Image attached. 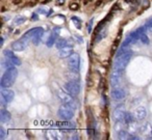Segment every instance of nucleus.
Listing matches in <instances>:
<instances>
[{
  "label": "nucleus",
  "instance_id": "34",
  "mask_svg": "<svg viewBox=\"0 0 152 140\" xmlns=\"http://www.w3.org/2000/svg\"><path fill=\"white\" fill-rule=\"evenodd\" d=\"M65 3V0H57V5H63Z\"/></svg>",
  "mask_w": 152,
  "mask_h": 140
},
{
  "label": "nucleus",
  "instance_id": "29",
  "mask_svg": "<svg viewBox=\"0 0 152 140\" xmlns=\"http://www.w3.org/2000/svg\"><path fill=\"white\" fill-rule=\"evenodd\" d=\"M93 22H94V19L92 18V19L89 21V23H88V32H89V33L92 32V25H93Z\"/></svg>",
  "mask_w": 152,
  "mask_h": 140
},
{
  "label": "nucleus",
  "instance_id": "21",
  "mask_svg": "<svg viewBox=\"0 0 152 140\" xmlns=\"http://www.w3.org/2000/svg\"><path fill=\"white\" fill-rule=\"evenodd\" d=\"M118 138L119 139H130V134L128 132H126L125 130H121L120 132H118Z\"/></svg>",
  "mask_w": 152,
  "mask_h": 140
},
{
  "label": "nucleus",
  "instance_id": "31",
  "mask_svg": "<svg viewBox=\"0 0 152 140\" xmlns=\"http://www.w3.org/2000/svg\"><path fill=\"white\" fill-rule=\"evenodd\" d=\"M127 3H131V4H134V5H137V3H139V1L140 0H125Z\"/></svg>",
  "mask_w": 152,
  "mask_h": 140
},
{
  "label": "nucleus",
  "instance_id": "22",
  "mask_svg": "<svg viewBox=\"0 0 152 140\" xmlns=\"http://www.w3.org/2000/svg\"><path fill=\"white\" fill-rule=\"evenodd\" d=\"M25 21H26L25 17L19 16V17H16L15 19H14V24H15V25H20V24H23Z\"/></svg>",
  "mask_w": 152,
  "mask_h": 140
},
{
  "label": "nucleus",
  "instance_id": "30",
  "mask_svg": "<svg viewBox=\"0 0 152 140\" xmlns=\"http://www.w3.org/2000/svg\"><path fill=\"white\" fill-rule=\"evenodd\" d=\"M145 27L146 28H151L152 27V18H150V19H148L147 21H146Z\"/></svg>",
  "mask_w": 152,
  "mask_h": 140
},
{
  "label": "nucleus",
  "instance_id": "16",
  "mask_svg": "<svg viewBox=\"0 0 152 140\" xmlns=\"http://www.w3.org/2000/svg\"><path fill=\"white\" fill-rule=\"evenodd\" d=\"M121 73H122V72L117 71V70H115V71L112 73V76H110V83H112V85L114 86V87L116 85H118L119 82H120Z\"/></svg>",
  "mask_w": 152,
  "mask_h": 140
},
{
  "label": "nucleus",
  "instance_id": "26",
  "mask_svg": "<svg viewBox=\"0 0 152 140\" xmlns=\"http://www.w3.org/2000/svg\"><path fill=\"white\" fill-rule=\"evenodd\" d=\"M69 9H71V11H78V9H79V4L77 2H72V3H70Z\"/></svg>",
  "mask_w": 152,
  "mask_h": 140
},
{
  "label": "nucleus",
  "instance_id": "37",
  "mask_svg": "<svg viewBox=\"0 0 152 140\" xmlns=\"http://www.w3.org/2000/svg\"><path fill=\"white\" fill-rule=\"evenodd\" d=\"M13 1L15 4H20V3L22 2V0H13Z\"/></svg>",
  "mask_w": 152,
  "mask_h": 140
},
{
  "label": "nucleus",
  "instance_id": "19",
  "mask_svg": "<svg viewBox=\"0 0 152 140\" xmlns=\"http://www.w3.org/2000/svg\"><path fill=\"white\" fill-rule=\"evenodd\" d=\"M59 128L64 131H73V130H75V125L69 123V120H65V123H59Z\"/></svg>",
  "mask_w": 152,
  "mask_h": 140
},
{
  "label": "nucleus",
  "instance_id": "18",
  "mask_svg": "<svg viewBox=\"0 0 152 140\" xmlns=\"http://www.w3.org/2000/svg\"><path fill=\"white\" fill-rule=\"evenodd\" d=\"M134 115H135V117H137V120H143V119L146 117V115H147L146 108L145 107H139V108L135 110Z\"/></svg>",
  "mask_w": 152,
  "mask_h": 140
},
{
  "label": "nucleus",
  "instance_id": "3",
  "mask_svg": "<svg viewBox=\"0 0 152 140\" xmlns=\"http://www.w3.org/2000/svg\"><path fill=\"white\" fill-rule=\"evenodd\" d=\"M43 32H44V29L42 27H34L29 29L27 32H25L23 38H26L27 41H32L34 44H38L40 42V38H42Z\"/></svg>",
  "mask_w": 152,
  "mask_h": 140
},
{
  "label": "nucleus",
  "instance_id": "13",
  "mask_svg": "<svg viewBox=\"0 0 152 140\" xmlns=\"http://www.w3.org/2000/svg\"><path fill=\"white\" fill-rule=\"evenodd\" d=\"M1 96L7 103H11L15 98V92L9 88H2L1 90Z\"/></svg>",
  "mask_w": 152,
  "mask_h": 140
},
{
  "label": "nucleus",
  "instance_id": "2",
  "mask_svg": "<svg viewBox=\"0 0 152 140\" xmlns=\"http://www.w3.org/2000/svg\"><path fill=\"white\" fill-rule=\"evenodd\" d=\"M18 76V71L16 67H11V69L5 70L4 74L1 77V81H0V85L2 88H9L15 83L16 79Z\"/></svg>",
  "mask_w": 152,
  "mask_h": 140
},
{
  "label": "nucleus",
  "instance_id": "40",
  "mask_svg": "<svg viewBox=\"0 0 152 140\" xmlns=\"http://www.w3.org/2000/svg\"><path fill=\"white\" fill-rule=\"evenodd\" d=\"M87 1H93V0H87Z\"/></svg>",
  "mask_w": 152,
  "mask_h": 140
},
{
  "label": "nucleus",
  "instance_id": "10",
  "mask_svg": "<svg viewBox=\"0 0 152 140\" xmlns=\"http://www.w3.org/2000/svg\"><path fill=\"white\" fill-rule=\"evenodd\" d=\"M3 55H4L5 58L9 59V60L11 61L14 65H21V60H20V58L17 56V55H15V53H14L13 51L4 50Z\"/></svg>",
  "mask_w": 152,
  "mask_h": 140
},
{
  "label": "nucleus",
  "instance_id": "1",
  "mask_svg": "<svg viewBox=\"0 0 152 140\" xmlns=\"http://www.w3.org/2000/svg\"><path fill=\"white\" fill-rule=\"evenodd\" d=\"M132 56V52L130 50H126V47H121L119 51L117 52L116 59H115L114 69L117 71L123 72L126 65L129 63Z\"/></svg>",
  "mask_w": 152,
  "mask_h": 140
},
{
  "label": "nucleus",
  "instance_id": "28",
  "mask_svg": "<svg viewBox=\"0 0 152 140\" xmlns=\"http://www.w3.org/2000/svg\"><path fill=\"white\" fill-rule=\"evenodd\" d=\"M142 1V5H143V7L144 9H148L149 7V5H150V1L149 0H141Z\"/></svg>",
  "mask_w": 152,
  "mask_h": 140
},
{
  "label": "nucleus",
  "instance_id": "32",
  "mask_svg": "<svg viewBox=\"0 0 152 140\" xmlns=\"http://www.w3.org/2000/svg\"><path fill=\"white\" fill-rule=\"evenodd\" d=\"M39 18H38V15L37 14H32L31 16V21H38Z\"/></svg>",
  "mask_w": 152,
  "mask_h": 140
},
{
  "label": "nucleus",
  "instance_id": "25",
  "mask_svg": "<svg viewBox=\"0 0 152 140\" xmlns=\"http://www.w3.org/2000/svg\"><path fill=\"white\" fill-rule=\"evenodd\" d=\"M140 41H141V43H143L144 45H148L149 44V38H148V36H146L145 33H142L141 36H140Z\"/></svg>",
  "mask_w": 152,
  "mask_h": 140
},
{
  "label": "nucleus",
  "instance_id": "4",
  "mask_svg": "<svg viewBox=\"0 0 152 140\" xmlns=\"http://www.w3.org/2000/svg\"><path fill=\"white\" fill-rule=\"evenodd\" d=\"M68 67L73 73H78L80 67V57L77 53H73L70 57H68Z\"/></svg>",
  "mask_w": 152,
  "mask_h": 140
},
{
  "label": "nucleus",
  "instance_id": "17",
  "mask_svg": "<svg viewBox=\"0 0 152 140\" xmlns=\"http://www.w3.org/2000/svg\"><path fill=\"white\" fill-rule=\"evenodd\" d=\"M12 118V114L11 112L7 110V109H1L0 110V121L2 123H9Z\"/></svg>",
  "mask_w": 152,
  "mask_h": 140
},
{
  "label": "nucleus",
  "instance_id": "39",
  "mask_svg": "<svg viewBox=\"0 0 152 140\" xmlns=\"http://www.w3.org/2000/svg\"><path fill=\"white\" fill-rule=\"evenodd\" d=\"M49 0H42V2H44V3H46V2H48Z\"/></svg>",
  "mask_w": 152,
  "mask_h": 140
},
{
  "label": "nucleus",
  "instance_id": "14",
  "mask_svg": "<svg viewBox=\"0 0 152 140\" xmlns=\"http://www.w3.org/2000/svg\"><path fill=\"white\" fill-rule=\"evenodd\" d=\"M73 54V48L72 46H67L63 49H59L58 51V55L61 58H67V57H70Z\"/></svg>",
  "mask_w": 152,
  "mask_h": 140
},
{
  "label": "nucleus",
  "instance_id": "27",
  "mask_svg": "<svg viewBox=\"0 0 152 140\" xmlns=\"http://www.w3.org/2000/svg\"><path fill=\"white\" fill-rule=\"evenodd\" d=\"M5 135H7V132H5L4 128L0 127V139H4Z\"/></svg>",
  "mask_w": 152,
  "mask_h": 140
},
{
  "label": "nucleus",
  "instance_id": "7",
  "mask_svg": "<svg viewBox=\"0 0 152 140\" xmlns=\"http://www.w3.org/2000/svg\"><path fill=\"white\" fill-rule=\"evenodd\" d=\"M57 96H58V99L61 100V102L63 103V104L69 105V106H71L72 108L74 109L75 101H74V99H73V96H71L68 91L65 92V91H63V90H59V91L57 92Z\"/></svg>",
  "mask_w": 152,
  "mask_h": 140
},
{
  "label": "nucleus",
  "instance_id": "8",
  "mask_svg": "<svg viewBox=\"0 0 152 140\" xmlns=\"http://www.w3.org/2000/svg\"><path fill=\"white\" fill-rule=\"evenodd\" d=\"M28 42L29 41H27L26 38H24L23 36H22L20 40L18 41H15L14 43H12V49H13L14 51H23L24 49L27 47L28 45Z\"/></svg>",
  "mask_w": 152,
  "mask_h": 140
},
{
  "label": "nucleus",
  "instance_id": "23",
  "mask_svg": "<svg viewBox=\"0 0 152 140\" xmlns=\"http://www.w3.org/2000/svg\"><path fill=\"white\" fill-rule=\"evenodd\" d=\"M71 20H72V22L75 24L76 27L78 28V29H80V28H81V20L79 19L78 17H72Z\"/></svg>",
  "mask_w": 152,
  "mask_h": 140
},
{
  "label": "nucleus",
  "instance_id": "24",
  "mask_svg": "<svg viewBox=\"0 0 152 140\" xmlns=\"http://www.w3.org/2000/svg\"><path fill=\"white\" fill-rule=\"evenodd\" d=\"M125 123H131L133 121V116L131 113L129 112H126V114H125Z\"/></svg>",
  "mask_w": 152,
  "mask_h": 140
},
{
  "label": "nucleus",
  "instance_id": "20",
  "mask_svg": "<svg viewBox=\"0 0 152 140\" xmlns=\"http://www.w3.org/2000/svg\"><path fill=\"white\" fill-rule=\"evenodd\" d=\"M69 46L68 45V41L66 40V38H58V40L56 41V43H55V47H56L57 49H63L65 48V47Z\"/></svg>",
  "mask_w": 152,
  "mask_h": 140
},
{
  "label": "nucleus",
  "instance_id": "9",
  "mask_svg": "<svg viewBox=\"0 0 152 140\" xmlns=\"http://www.w3.org/2000/svg\"><path fill=\"white\" fill-rule=\"evenodd\" d=\"M87 115H88V133H89L90 136H92L95 134L96 121H95V119H94L93 114H92L89 109L87 110Z\"/></svg>",
  "mask_w": 152,
  "mask_h": 140
},
{
  "label": "nucleus",
  "instance_id": "12",
  "mask_svg": "<svg viewBox=\"0 0 152 140\" xmlns=\"http://www.w3.org/2000/svg\"><path fill=\"white\" fill-rule=\"evenodd\" d=\"M110 96H112L113 100L115 101H120L126 96V91H125L123 88H115L110 92Z\"/></svg>",
  "mask_w": 152,
  "mask_h": 140
},
{
  "label": "nucleus",
  "instance_id": "36",
  "mask_svg": "<svg viewBox=\"0 0 152 140\" xmlns=\"http://www.w3.org/2000/svg\"><path fill=\"white\" fill-rule=\"evenodd\" d=\"M53 14V9H49V12L47 13V15H46V17H49L50 15H52Z\"/></svg>",
  "mask_w": 152,
  "mask_h": 140
},
{
  "label": "nucleus",
  "instance_id": "35",
  "mask_svg": "<svg viewBox=\"0 0 152 140\" xmlns=\"http://www.w3.org/2000/svg\"><path fill=\"white\" fill-rule=\"evenodd\" d=\"M75 38H77V40L79 41V43H83V38H81L79 36H77V34H75Z\"/></svg>",
  "mask_w": 152,
  "mask_h": 140
},
{
  "label": "nucleus",
  "instance_id": "33",
  "mask_svg": "<svg viewBox=\"0 0 152 140\" xmlns=\"http://www.w3.org/2000/svg\"><path fill=\"white\" fill-rule=\"evenodd\" d=\"M38 13H39V14H43V15H47L46 11H45L44 9H38Z\"/></svg>",
  "mask_w": 152,
  "mask_h": 140
},
{
  "label": "nucleus",
  "instance_id": "5",
  "mask_svg": "<svg viewBox=\"0 0 152 140\" xmlns=\"http://www.w3.org/2000/svg\"><path fill=\"white\" fill-rule=\"evenodd\" d=\"M58 116L63 120H71L74 116V109L69 105L64 104L58 109Z\"/></svg>",
  "mask_w": 152,
  "mask_h": 140
},
{
  "label": "nucleus",
  "instance_id": "15",
  "mask_svg": "<svg viewBox=\"0 0 152 140\" xmlns=\"http://www.w3.org/2000/svg\"><path fill=\"white\" fill-rule=\"evenodd\" d=\"M125 114H126V112L124 110H122V109H116L113 112V117H114V119L116 121H123L125 120Z\"/></svg>",
  "mask_w": 152,
  "mask_h": 140
},
{
  "label": "nucleus",
  "instance_id": "6",
  "mask_svg": "<svg viewBox=\"0 0 152 140\" xmlns=\"http://www.w3.org/2000/svg\"><path fill=\"white\" fill-rule=\"evenodd\" d=\"M66 91L69 92L71 96H77L80 92V85L78 84L77 80H71V81H68L67 83L64 85Z\"/></svg>",
  "mask_w": 152,
  "mask_h": 140
},
{
  "label": "nucleus",
  "instance_id": "38",
  "mask_svg": "<svg viewBox=\"0 0 152 140\" xmlns=\"http://www.w3.org/2000/svg\"><path fill=\"white\" fill-rule=\"evenodd\" d=\"M3 42H4V38H1V43H0V46H2V45H3Z\"/></svg>",
  "mask_w": 152,
  "mask_h": 140
},
{
  "label": "nucleus",
  "instance_id": "11",
  "mask_svg": "<svg viewBox=\"0 0 152 140\" xmlns=\"http://www.w3.org/2000/svg\"><path fill=\"white\" fill-rule=\"evenodd\" d=\"M59 31H61V28H59V27H54V28H53L52 33L49 36L48 40H47V42H46V46L47 47L51 48L53 45H55V43H56V41H57V38H58Z\"/></svg>",
  "mask_w": 152,
  "mask_h": 140
}]
</instances>
